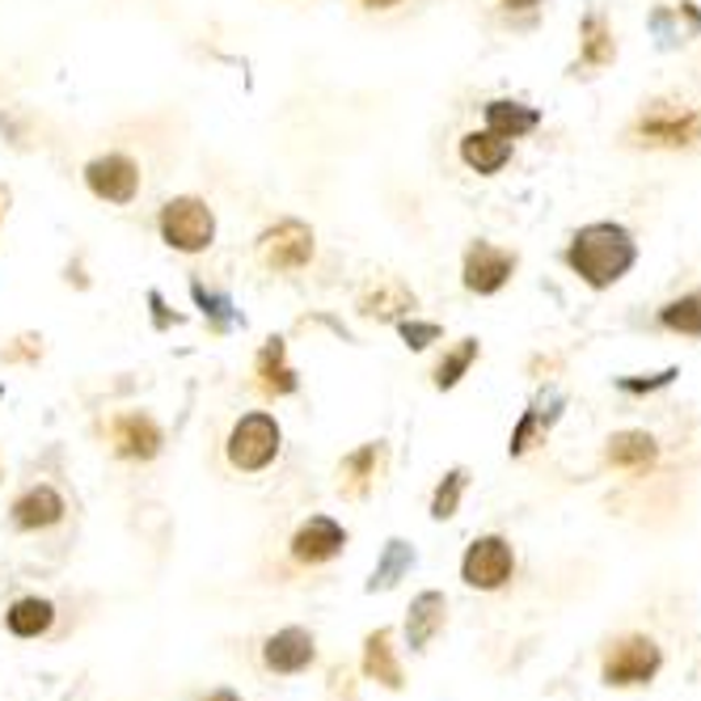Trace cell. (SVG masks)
I'll return each instance as SVG.
<instances>
[{
  "label": "cell",
  "mask_w": 701,
  "mask_h": 701,
  "mask_svg": "<svg viewBox=\"0 0 701 701\" xmlns=\"http://www.w3.org/2000/svg\"><path fill=\"white\" fill-rule=\"evenodd\" d=\"M566 263L575 266L592 288H608L634 266V242L622 224H587L575 233Z\"/></svg>",
  "instance_id": "6da1fadb"
},
{
  "label": "cell",
  "mask_w": 701,
  "mask_h": 701,
  "mask_svg": "<svg viewBox=\"0 0 701 701\" xmlns=\"http://www.w3.org/2000/svg\"><path fill=\"white\" fill-rule=\"evenodd\" d=\"M212 233H216V220H212V208L199 203V199H173L161 212V237L182 249V254H199L203 245H212Z\"/></svg>",
  "instance_id": "7a4b0ae2"
},
{
  "label": "cell",
  "mask_w": 701,
  "mask_h": 701,
  "mask_svg": "<svg viewBox=\"0 0 701 701\" xmlns=\"http://www.w3.org/2000/svg\"><path fill=\"white\" fill-rule=\"evenodd\" d=\"M279 453V427L270 414H245L242 423L233 427L229 436V460L242 469V474H258L266 469Z\"/></svg>",
  "instance_id": "3957f363"
},
{
  "label": "cell",
  "mask_w": 701,
  "mask_h": 701,
  "mask_svg": "<svg viewBox=\"0 0 701 701\" xmlns=\"http://www.w3.org/2000/svg\"><path fill=\"white\" fill-rule=\"evenodd\" d=\"M511 545L503 537H482V541H474L469 545V554H465V566H460V575L469 587H482V592H495V587H503L511 580Z\"/></svg>",
  "instance_id": "277c9868"
},
{
  "label": "cell",
  "mask_w": 701,
  "mask_h": 701,
  "mask_svg": "<svg viewBox=\"0 0 701 701\" xmlns=\"http://www.w3.org/2000/svg\"><path fill=\"white\" fill-rule=\"evenodd\" d=\"M659 672V647L651 638H622L605 659L608 684H647Z\"/></svg>",
  "instance_id": "5b68a950"
},
{
  "label": "cell",
  "mask_w": 701,
  "mask_h": 701,
  "mask_svg": "<svg viewBox=\"0 0 701 701\" xmlns=\"http://www.w3.org/2000/svg\"><path fill=\"white\" fill-rule=\"evenodd\" d=\"M642 145H655V148H684L693 145L701 136V115L693 110H668V106H655L647 119L638 123V131H634Z\"/></svg>",
  "instance_id": "8992f818"
},
{
  "label": "cell",
  "mask_w": 701,
  "mask_h": 701,
  "mask_svg": "<svg viewBox=\"0 0 701 701\" xmlns=\"http://www.w3.org/2000/svg\"><path fill=\"white\" fill-rule=\"evenodd\" d=\"M263 258L275 270H300L314 258V233L300 220H284L263 237Z\"/></svg>",
  "instance_id": "52a82bcc"
},
{
  "label": "cell",
  "mask_w": 701,
  "mask_h": 701,
  "mask_svg": "<svg viewBox=\"0 0 701 701\" xmlns=\"http://www.w3.org/2000/svg\"><path fill=\"white\" fill-rule=\"evenodd\" d=\"M85 178H89V191L106 203H131L140 191V170L127 157H97Z\"/></svg>",
  "instance_id": "ba28073f"
},
{
  "label": "cell",
  "mask_w": 701,
  "mask_h": 701,
  "mask_svg": "<svg viewBox=\"0 0 701 701\" xmlns=\"http://www.w3.org/2000/svg\"><path fill=\"white\" fill-rule=\"evenodd\" d=\"M342 545H347V532L330 516H314L309 524H300L296 537H291V557L305 562V566H317V562H330Z\"/></svg>",
  "instance_id": "9c48e42d"
},
{
  "label": "cell",
  "mask_w": 701,
  "mask_h": 701,
  "mask_svg": "<svg viewBox=\"0 0 701 701\" xmlns=\"http://www.w3.org/2000/svg\"><path fill=\"white\" fill-rule=\"evenodd\" d=\"M511 266H516V258H511V254H503V249H495V245L478 242L474 249H469V254H465V288L490 296V291H499L503 284H508Z\"/></svg>",
  "instance_id": "30bf717a"
},
{
  "label": "cell",
  "mask_w": 701,
  "mask_h": 701,
  "mask_svg": "<svg viewBox=\"0 0 701 701\" xmlns=\"http://www.w3.org/2000/svg\"><path fill=\"white\" fill-rule=\"evenodd\" d=\"M266 668L270 672H284V677H291V672H305L309 663H314V634L300 626L291 629H279L270 642H266Z\"/></svg>",
  "instance_id": "8fae6325"
},
{
  "label": "cell",
  "mask_w": 701,
  "mask_h": 701,
  "mask_svg": "<svg viewBox=\"0 0 701 701\" xmlns=\"http://www.w3.org/2000/svg\"><path fill=\"white\" fill-rule=\"evenodd\" d=\"M110 439H115V453L131 460L157 457V448H161V432H157V423L145 418V414H123V418H115Z\"/></svg>",
  "instance_id": "7c38bea8"
},
{
  "label": "cell",
  "mask_w": 701,
  "mask_h": 701,
  "mask_svg": "<svg viewBox=\"0 0 701 701\" xmlns=\"http://www.w3.org/2000/svg\"><path fill=\"white\" fill-rule=\"evenodd\" d=\"M444 617H448V605L439 592H423L411 605V622H406V638H411L414 651H427V642L444 629Z\"/></svg>",
  "instance_id": "4fadbf2b"
},
{
  "label": "cell",
  "mask_w": 701,
  "mask_h": 701,
  "mask_svg": "<svg viewBox=\"0 0 701 701\" xmlns=\"http://www.w3.org/2000/svg\"><path fill=\"white\" fill-rule=\"evenodd\" d=\"M460 157H465V166L478 173H495L508 166L511 157V140L503 136H495V131H474V136H465L460 140Z\"/></svg>",
  "instance_id": "5bb4252c"
},
{
  "label": "cell",
  "mask_w": 701,
  "mask_h": 701,
  "mask_svg": "<svg viewBox=\"0 0 701 701\" xmlns=\"http://www.w3.org/2000/svg\"><path fill=\"white\" fill-rule=\"evenodd\" d=\"M60 516H64V499H60L51 486L25 490L22 499H18V508H13V520H18L22 529H51Z\"/></svg>",
  "instance_id": "9a60e30c"
},
{
  "label": "cell",
  "mask_w": 701,
  "mask_h": 701,
  "mask_svg": "<svg viewBox=\"0 0 701 701\" xmlns=\"http://www.w3.org/2000/svg\"><path fill=\"white\" fill-rule=\"evenodd\" d=\"M363 677L385 684V689H402V668H397L393 647H389V629L368 634V642H363Z\"/></svg>",
  "instance_id": "2e32d148"
},
{
  "label": "cell",
  "mask_w": 701,
  "mask_h": 701,
  "mask_svg": "<svg viewBox=\"0 0 701 701\" xmlns=\"http://www.w3.org/2000/svg\"><path fill=\"white\" fill-rule=\"evenodd\" d=\"M655 439L647 432H622V436L608 439V465H617V469H629V474H638V469H647L655 460Z\"/></svg>",
  "instance_id": "e0dca14e"
},
{
  "label": "cell",
  "mask_w": 701,
  "mask_h": 701,
  "mask_svg": "<svg viewBox=\"0 0 701 701\" xmlns=\"http://www.w3.org/2000/svg\"><path fill=\"white\" fill-rule=\"evenodd\" d=\"M486 123H490L495 136L516 140V136H524V131L537 127V110L520 106V102H490V106H486Z\"/></svg>",
  "instance_id": "ac0fdd59"
},
{
  "label": "cell",
  "mask_w": 701,
  "mask_h": 701,
  "mask_svg": "<svg viewBox=\"0 0 701 701\" xmlns=\"http://www.w3.org/2000/svg\"><path fill=\"white\" fill-rule=\"evenodd\" d=\"M51 622H55V608L47 601H18V605L9 608V629L18 638H39V634L51 629Z\"/></svg>",
  "instance_id": "d6986e66"
},
{
  "label": "cell",
  "mask_w": 701,
  "mask_h": 701,
  "mask_svg": "<svg viewBox=\"0 0 701 701\" xmlns=\"http://www.w3.org/2000/svg\"><path fill=\"white\" fill-rule=\"evenodd\" d=\"M258 376H263L266 393H291L296 389V376L284 368V342L279 339L266 342V351L258 355Z\"/></svg>",
  "instance_id": "ffe728a7"
},
{
  "label": "cell",
  "mask_w": 701,
  "mask_h": 701,
  "mask_svg": "<svg viewBox=\"0 0 701 701\" xmlns=\"http://www.w3.org/2000/svg\"><path fill=\"white\" fill-rule=\"evenodd\" d=\"M411 545L406 541H389V550H385V562L376 566V575L368 580V592H385V587H393V583L402 580V571H411Z\"/></svg>",
  "instance_id": "44dd1931"
},
{
  "label": "cell",
  "mask_w": 701,
  "mask_h": 701,
  "mask_svg": "<svg viewBox=\"0 0 701 701\" xmlns=\"http://www.w3.org/2000/svg\"><path fill=\"white\" fill-rule=\"evenodd\" d=\"M663 326L680 334H701V291H689L663 309Z\"/></svg>",
  "instance_id": "7402d4cb"
},
{
  "label": "cell",
  "mask_w": 701,
  "mask_h": 701,
  "mask_svg": "<svg viewBox=\"0 0 701 701\" xmlns=\"http://www.w3.org/2000/svg\"><path fill=\"white\" fill-rule=\"evenodd\" d=\"M608 60H613V34H608V25L601 18H587L583 22V64L601 68Z\"/></svg>",
  "instance_id": "603a6c76"
},
{
  "label": "cell",
  "mask_w": 701,
  "mask_h": 701,
  "mask_svg": "<svg viewBox=\"0 0 701 701\" xmlns=\"http://www.w3.org/2000/svg\"><path fill=\"white\" fill-rule=\"evenodd\" d=\"M372 465H376V448H360L355 457L342 465V490L347 495H363L372 482Z\"/></svg>",
  "instance_id": "cb8c5ba5"
},
{
  "label": "cell",
  "mask_w": 701,
  "mask_h": 701,
  "mask_svg": "<svg viewBox=\"0 0 701 701\" xmlns=\"http://www.w3.org/2000/svg\"><path fill=\"white\" fill-rule=\"evenodd\" d=\"M474 355H478V342L465 339V342L457 347V351H453V355H448V360H444V363L436 368V385H439V389H453V385H457L460 372H465V368L474 363Z\"/></svg>",
  "instance_id": "d4e9b609"
},
{
  "label": "cell",
  "mask_w": 701,
  "mask_h": 701,
  "mask_svg": "<svg viewBox=\"0 0 701 701\" xmlns=\"http://www.w3.org/2000/svg\"><path fill=\"white\" fill-rule=\"evenodd\" d=\"M460 490H465V474H460V469H453V474L444 478V486L436 490V503H432V516H436V520H448V516H457Z\"/></svg>",
  "instance_id": "484cf974"
},
{
  "label": "cell",
  "mask_w": 701,
  "mask_h": 701,
  "mask_svg": "<svg viewBox=\"0 0 701 701\" xmlns=\"http://www.w3.org/2000/svg\"><path fill=\"white\" fill-rule=\"evenodd\" d=\"M672 376H677V372H672V368H668V372H659V376H647V381H626V389H629V393H647V389H659V385H668V381H672Z\"/></svg>",
  "instance_id": "4316f807"
},
{
  "label": "cell",
  "mask_w": 701,
  "mask_h": 701,
  "mask_svg": "<svg viewBox=\"0 0 701 701\" xmlns=\"http://www.w3.org/2000/svg\"><path fill=\"white\" fill-rule=\"evenodd\" d=\"M406 339L411 347H427L432 339H439V326H406Z\"/></svg>",
  "instance_id": "83f0119b"
},
{
  "label": "cell",
  "mask_w": 701,
  "mask_h": 701,
  "mask_svg": "<svg viewBox=\"0 0 701 701\" xmlns=\"http://www.w3.org/2000/svg\"><path fill=\"white\" fill-rule=\"evenodd\" d=\"M508 9H532V4H541V0H503Z\"/></svg>",
  "instance_id": "f1b7e54d"
},
{
  "label": "cell",
  "mask_w": 701,
  "mask_h": 701,
  "mask_svg": "<svg viewBox=\"0 0 701 701\" xmlns=\"http://www.w3.org/2000/svg\"><path fill=\"white\" fill-rule=\"evenodd\" d=\"M363 4H368V9H393L397 0H363Z\"/></svg>",
  "instance_id": "f546056e"
},
{
  "label": "cell",
  "mask_w": 701,
  "mask_h": 701,
  "mask_svg": "<svg viewBox=\"0 0 701 701\" xmlns=\"http://www.w3.org/2000/svg\"><path fill=\"white\" fill-rule=\"evenodd\" d=\"M208 701H237V693H229V689H220V693H212Z\"/></svg>",
  "instance_id": "4dcf8cb0"
}]
</instances>
